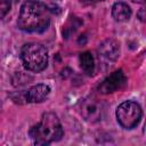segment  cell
Segmentation results:
<instances>
[{
  "instance_id": "5b68a950",
  "label": "cell",
  "mask_w": 146,
  "mask_h": 146,
  "mask_svg": "<svg viewBox=\"0 0 146 146\" xmlns=\"http://www.w3.org/2000/svg\"><path fill=\"white\" fill-rule=\"evenodd\" d=\"M104 110L105 107L103 103L94 96L86 97L79 103V113L86 121L90 123L100 121L104 115Z\"/></svg>"
},
{
  "instance_id": "8fae6325",
  "label": "cell",
  "mask_w": 146,
  "mask_h": 146,
  "mask_svg": "<svg viewBox=\"0 0 146 146\" xmlns=\"http://www.w3.org/2000/svg\"><path fill=\"white\" fill-rule=\"evenodd\" d=\"M11 1L10 0H0V19L3 18L10 10Z\"/></svg>"
},
{
  "instance_id": "ba28073f",
  "label": "cell",
  "mask_w": 146,
  "mask_h": 146,
  "mask_svg": "<svg viewBox=\"0 0 146 146\" xmlns=\"http://www.w3.org/2000/svg\"><path fill=\"white\" fill-rule=\"evenodd\" d=\"M98 52L102 57L108 60H116L120 55V46L115 40L107 39L99 44Z\"/></svg>"
},
{
  "instance_id": "8992f818",
  "label": "cell",
  "mask_w": 146,
  "mask_h": 146,
  "mask_svg": "<svg viewBox=\"0 0 146 146\" xmlns=\"http://www.w3.org/2000/svg\"><path fill=\"white\" fill-rule=\"evenodd\" d=\"M127 84V76L123 73L122 70L114 71L111 73L107 78L104 79V81L99 84L98 90L100 94H112L117 90H121Z\"/></svg>"
},
{
  "instance_id": "7c38bea8",
  "label": "cell",
  "mask_w": 146,
  "mask_h": 146,
  "mask_svg": "<svg viewBox=\"0 0 146 146\" xmlns=\"http://www.w3.org/2000/svg\"><path fill=\"white\" fill-rule=\"evenodd\" d=\"M144 11H145V9H144V8H141V9H140V11L138 13V16H139V18H140L143 22L145 21V16L143 15V13H144Z\"/></svg>"
},
{
  "instance_id": "3957f363",
  "label": "cell",
  "mask_w": 146,
  "mask_h": 146,
  "mask_svg": "<svg viewBox=\"0 0 146 146\" xmlns=\"http://www.w3.org/2000/svg\"><path fill=\"white\" fill-rule=\"evenodd\" d=\"M21 59L27 71L39 73L48 65V50L41 43L30 42L23 46Z\"/></svg>"
},
{
  "instance_id": "277c9868",
  "label": "cell",
  "mask_w": 146,
  "mask_h": 146,
  "mask_svg": "<svg viewBox=\"0 0 146 146\" xmlns=\"http://www.w3.org/2000/svg\"><path fill=\"white\" fill-rule=\"evenodd\" d=\"M116 119L120 125L124 129H132L140 122L143 111L138 103L133 100H125L116 108Z\"/></svg>"
},
{
  "instance_id": "30bf717a",
  "label": "cell",
  "mask_w": 146,
  "mask_h": 146,
  "mask_svg": "<svg viewBox=\"0 0 146 146\" xmlns=\"http://www.w3.org/2000/svg\"><path fill=\"white\" fill-rule=\"evenodd\" d=\"M80 65L87 75H92L95 72V59L91 52L84 51L80 55Z\"/></svg>"
},
{
  "instance_id": "6da1fadb",
  "label": "cell",
  "mask_w": 146,
  "mask_h": 146,
  "mask_svg": "<svg viewBox=\"0 0 146 146\" xmlns=\"http://www.w3.org/2000/svg\"><path fill=\"white\" fill-rule=\"evenodd\" d=\"M50 10L40 1L25 0L21 7L17 25L24 32H43L50 24Z\"/></svg>"
},
{
  "instance_id": "9c48e42d",
  "label": "cell",
  "mask_w": 146,
  "mask_h": 146,
  "mask_svg": "<svg viewBox=\"0 0 146 146\" xmlns=\"http://www.w3.org/2000/svg\"><path fill=\"white\" fill-rule=\"evenodd\" d=\"M112 16L117 22H125L131 17V8L124 2H115L112 7Z\"/></svg>"
},
{
  "instance_id": "52a82bcc",
  "label": "cell",
  "mask_w": 146,
  "mask_h": 146,
  "mask_svg": "<svg viewBox=\"0 0 146 146\" xmlns=\"http://www.w3.org/2000/svg\"><path fill=\"white\" fill-rule=\"evenodd\" d=\"M50 94V87L44 83H39L31 87L25 92V100L27 103H41Z\"/></svg>"
},
{
  "instance_id": "7a4b0ae2",
  "label": "cell",
  "mask_w": 146,
  "mask_h": 146,
  "mask_svg": "<svg viewBox=\"0 0 146 146\" xmlns=\"http://www.w3.org/2000/svg\"><path fill=\"white\" fill-rule=\"evenodd\" d=\"M29 135L35 145H49L58 141L64 130L58 116L52 112H47L42 114L40 122L30 129Z\"/></svg>"
},
{
  "instance_id": "4fadbf2b",
  "label": "cell",
  "mask_w": 146,
  "mask_h": 146,
  "mask_svg": "<svg viewBox=\"0 0 146 146\" xmlns=\"http://www.w3.org/2000/svg\"><path fill=\"white\" fill-rule=\"evenodd\" d=\"M80 2H83V3H94V2H97V1H102V0H79Z\"/></svg>"
}]
</instances>
